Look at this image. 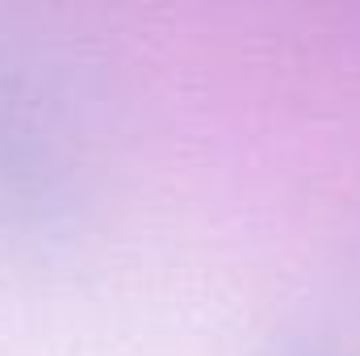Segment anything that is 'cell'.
<instances>
[{
  "instance_id": "6da1fadb",
  "label": "cell",
  "mask_w": 360,
  "mask_h": 356,
  "mask_svg": "<svg viewBox=\"0 0 360 356\" xmlns=\"http://www.w3.org/2000/svg\"><path fill=\"white\" fill-rule=\"evenodd\" d=\"M281 356H327V352H314V348H285Z\"/></svg>"
}]
</instances>
